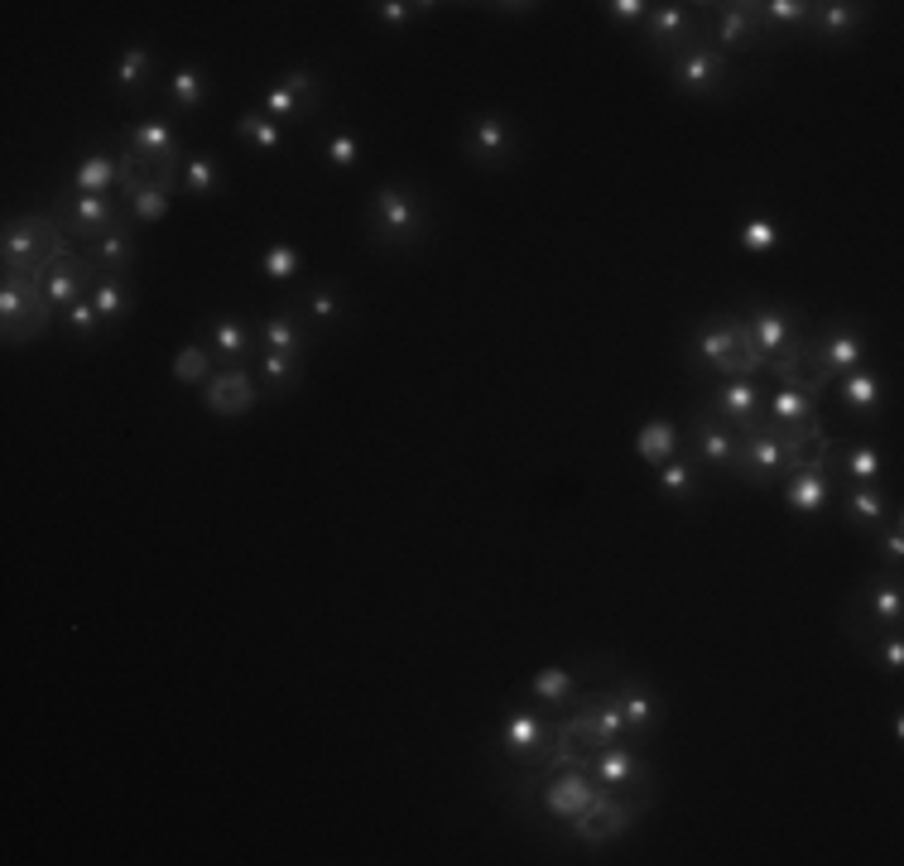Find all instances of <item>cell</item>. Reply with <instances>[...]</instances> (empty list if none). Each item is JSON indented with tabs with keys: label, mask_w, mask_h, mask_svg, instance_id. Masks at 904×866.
Instances as JSON below:
<instances>
[{
	"label": "cell",
	"mask_w": 904,
	"mask_h": 866,
	"mask_svg": "<svg viewBox=\"0 0 904 866\" xmlns=\"http://www.w3.org/2000/svg\"><path fill=\"white\" fill-rule=\"evenodd\" d=\"M693 356L717 376H756L765 366V356L756 352V342H750V328L732 314L703 322L698 338H693Z\"/></svg>",
	"instance_id": "1"
},
{
	"label": "cell",
	"mask_w": 904,
	"mask_h": 866,
	"mask_svg": "<svg viewBox=\"0 0 904 866\" xmlns=\"http://www.w3.org/2000/svg\"><path fill=\"white\" fill-rule=\"evenodd\" d=\"M798 458H804V448H798L794 438H784V434L756 424V429L736 434L732 472H741L746 481H784V472H790Z\"/></svg>",
	"instance_id": "2"
},
{
	"label": "cell",
	"mask_w": 904,
	"mask_h": 866,
	"mask_svg": "<svg viewBox=\"0 0 904 866\" xmlns=\"http://www.w3.org/2000/svg\"><path fill=\"white\" fill-rule=\"evenodd\" d=\"M828 501H832V481H828V443H818L814 453H804L790 472H784V505H790L794 515L814 520V515L828 511Z\"/></svg>",
	"instance_id": "3"
},
{
	"label": "cell",
	"mask_w": 904,
	"mask_h": 866,
	"mask_svg": "<svg viewBox=\"0 0 904 866\" xmlns=\"http://www.w3.org/2000/svg\"><path fill=\"white\" fill-rule=\"evenodd\" d=\"M631 732L625 727V712H621V703H616V693H607V698H593V703H583V708L567 718L559 732V742H577V746H587V751H597V746H611V742H621V736Z\"/></svg>",
	"instance_id": "4"
},
{
	"label": "cell",
	"mask_w": 904,
	"mask_h": 866,
	"mask_svg": "<svg viewBox=\"0 0 904 866\" xmlns=\"http://www.w3.org/2000/svg\"><path fill=\"white\" fill-rule=\"evenodd\" d=\"M370 222L380 227L386 241L410 246V241L424 236V207L410 188H400V183H380V188L370 193Z\"/></svg>",
	"instance_id": "5"
},
{
	"label": "cell",
	"mask_w": 904,
	"mask_h": 866,
	"mask_svg": "<svg viewBox=\"0 0 904 866\" xmlns=\"http://www.w3.org/2000/svg\"><path fill=\"white\" fill-rule=\"evenodd\" d=\"M669 83L679 92H688V97H707V92H717L726 83V53L703 39L688 44L683 53L669 58Z\"/></svg>",
	"instance_id": "6"
},
{
	"label": "cell",
	"mask_w": 904,
	"mask_h": 866,
	"mask_svg": "<svg viewBox=\"0 0 904 866\" xmlns=\"http://www.w3.org/2000/svg\"><path fill=\"white\" fill-rule=\"evenodd\" d=\"M760 410H765V390L756 376H722L712 390V414L726 424L732 434H746L760 424Z\"/></svg>",
	"instance_id": "7"
},
{
	"label": "cell",
	"mask_w": 904,
	"mask_h": 866,
	"mask_svg": "<svg viewBox=\"0 0 904 866\" xmlns=\"http://www.w3.org/2000/svg\"><path fill=\"white\" fill-rule=\"evenodd\" d=\"M593 800H597V780L587 776V766H577V760H567L563 776H553L549 790H543V808H549L553 818H563V824H573Z\"/></svg>",
	"instance_id": "8"
},
{
	"label": "cell",
	"mask_w": 904,
	"mask_h": 866,
	"mask_svg": "<svg viewBox=\"0 0 904 866\" xmlns=\"http://www.w3.org/2000/svg\"><path fill=\"white\" fill-rule=\"evenodd\" d=\"M255 400H260V390H255V380L251 371H241V366H222L212 380H207V395L203 404L212 414H222V419H231V414H246L255 410Z\"/></svg>",
	"instance_id": "9"
},
{
	"label": "cell",
	"mask_w": 904,
	"mask_h": 866,
	"mask_svg": "<svg viewBox=\"0 0 904 866\" xmlns=\"http://www.w3.org/2000/svg\"><path fill=\"white\" fill-rule=\"evenodd\" d=\"M631 814H635L631 804H621V800H611V794L597 790V800L587 804L567 828H573V833L583 838V842H611L616 833H625V828H631Z\"/></svg>",
	"instance_id": "10"
},
{
	"label": "cell",
	"mask_w": 904,
	"mask_h": 866,
	"mask_svg": "<svg viewBox=\"0 0 904 866\" xmlns=\"http://www.w3.org/2000/svg\"><path fill=\"white\" fill-rule=\"evenodd\" d=\"M645 29H650L655 49L659 53H683L688 44H698V20L688 15V5H650V15H645Z\"/></svg>",
	"instance_id": "11"
},
{
	"label": "cell",
	"mask_w": 904,
	"mask_h": 866,
	"mask_svg": "<svg viewBox=\"0 0 904 866\" xmlns=\"http://www.w3.org/2000/svg\"><path fill=\"white\" fill-rule=\"evenodd\" d=\"M808 356H814V366H818L822 380H828V376H847V371H856V366L866 362V338L856 328H832Z\"/></svg>",
	"instance_id": "12"
},
{
	"label": "cell",
	"mask_w": 904,
	"mask_h": 866,
	"mask_svg": "<svg viewBox=\"0 0 904 866\" xmlns=\"http://www.w3.org/2000/svg\"><path fill=\"white\" fill-rule=\"evenodd\" d=\"M91 280V260L87 256H73V251H63L49 270H44V294H49V304L63 314L68 304H77L83 298V289Z\"/></svg>",
	"instance_id": "13"
},
{
	"label": "cell",
	"mask_w": 904,
	"mask_h": 866,
	"mask_svg": "<svg viewBox=\"0 0 904 866\" xmlns=\"http://www.w3.org/2000/svg\"><path fill=\"white\" fill-rule=\"evenodd\" d=\"M63 212H68V222H73L77 236H91V241H97L101 231L121 227V207H115L107 193H68Z\"/></svg>",
	"instance_id": "14"
},
{
	"label": "cell",
	"mask_w": 904,
	"mask_h": 866,
	"mask_svg": "<svg viewBox=\"0 0 904 866\" xmlns=\"http://www.w3.org/2000/svg\"><path fill=\"white\" fill-rule=\"evenodd\" d=\"M746 328H750V342H756V352L765 356V366L794 346V322H790V314H784V308H756V314L746 318Z\"/></svg>",
	"instance_id": "15"
},
{
	"label": "cell",
	"mask_w": 904,
	"mask_h": 866,
	"mask_svg": "<svg viewBox=\"0 0 904 866\" xmlns=\"http://www.w3.org/2000/svg\"><path fill=\"white\" fill-rule=\"evenodd\" d=\"M583 766H587V776H593L601 790H625V784L640 780V760H635L621 742L597 746V751H593V760H583Z\"/></svg>",
	"instance_id": "16"
},
{
	"label": "cell",
	"mask_w": 904,
	"mask_h": 866,
	"mask_svg": "<svg viewBox=\"0 0 904 866\" xmlns=\"http://www.w3.org/2000/svg\"><path fill=\"white\" fill-rule=\"evenodd\" d=\"M838 404L852 414H880V404H885V380H880V371L856 366V371L838 376Z\"/></svg>",
	"instance_id": "17"
},
{
	"label": "cell",
	"mask_w": 904,
	"mask_h": 866,
	"mask_svg": "<svg viewBox=\"0 0 904 866\" xmlns=\"http://www.w3.org/2000/svg\"><path fill=\"white\" fill-rule=\"evenodd\" d=\"M693 438H698V453L707 467H726L732 472V458H736V434L726 429L722 419H717L712 410H703L698 419H693Z\"/></svg>",
	"instance_id": "18"
},
{
	"label": "cell",
	"mask_w": 904,
	"mask_h": 866,
	"mask_svg": "<svg viewBox=\"0 0 904 866\" xmlns=\"http://www.w3.org/2000/svg\"><path fill=\"white\" fill-rule=\"evenodd\" d=\"M760 15H756V5H722V15H717V44L712 49H750V44L760 39Z\"/></svg>",
	"instance_id": "19"
},
{
	"label": "cell",
	"mask_w": 904,
	"mask_h": 866,
	"mask_svg": "<svg viewBox=\"0 0 904 866\" xmlns=\"http://www.w3.org/2000/svg\"><path fill=\"white\" fill-rule=\"evenodd\" d=\"M674 453H679V424L674 419H645L640 434H635V458H640L645 467H664Z\"/></svg>",
	"instance_id": "20"
},
{
	"label": "cell",
	"mask_w": 904,
	"mask_h": 866,
	"mask_svg": "<svg viewBox=\"0 0 904 866\" xmlns=\"http://www.w3.org/2000/svg\"><path fill=\"white\" fill-rule=\"evenodd\" d=\"M549 727H543L539 718H529V712H515V718L505 722V732H501V746L510 751V756H520V760H535V756H543L549 751Z\"/></svg>",
	"instance_id": "21"
},
{
	"label": "cell",
	"mask_w": 904,
	"mask_h": 866,
	"mask_svg": "<svg viewBox=\"0 0 904 866\" xmlns=\"http://www.w3.org/2000/svg\"><path fill=\"white\" fill-rule=\"evenodd\" d=\"M505 155H510V121L505 115H477L472 121V159L505 164Z\"/></svg>",
	"instance_id": "22"
},
{
	"label": "cell",
	"mask_w": 904,
	"mask_h": 866,
	"mask_svg": "<svg viewBox=\"0 0 904 866\" xmlns=\"http://www.w3.org/2000/svg\"><path fill=\"white\" fill-rule=\"evenodd\" d=\"M111 188H121V159L87 155L83 164L73 169V193H107L111 198Z\"/></svg>",
	"instance_id": "23"
},
{
	"label": "cell",
	"mask_w": 904,
	"mask_h": 866,
	"mask_svg": "<svg viewBox=\"0 0 904 866\" xmlns=\"http://www.w3.org/2000/svg\"><path fill=\"white\" fill-rule=\"evenodd\" d=\"M866 611L880 631H895L904 617V593H900V577H876L871 593H866Z\"/></svg>",
	"instance_id": "24"
},
{
	"label": "cell",
	"mask_w": 904,
	"mask_h": 866,
	"mask_svg": "<svg viewBox=\"0 0 904 866\" xmlns=\"http://www.w3.org/2000/svg\"><path fill=\"white\" fill-rule=\"evenodd\" d=\"M131 149L145 159H159V164H169L173 159V125L169 121H141L131 125Z\"/></svg>",
	"instance_id": "25"
},
{
	"label": "cell",
	"mask_w": 904,
	"mask_h": 866,
	"mask_svg": "<svg viewBox=\"0 0 904 866\" xmlns=\"http://www.w3.org/2000/svg\"><path fill=\"white\" fill-rule=\"evenodd\" d=\"M207 346H212V356L222 366H241V356L251 352V332L241 328L236 318H217L212 322V338H207Z\"/></svg>",
	"instance_id": "26"
},
{
	"label": "cell",
	"mask_w": 904,
	"mask_h": 866,
	"mask_svg": "<svg viewBox=\"0 0 904 866\" xmlns=\"http://www.w3.org/2000/svg\"><path fill=\"white\" fill-rule=\"evenodd\" d=\"M577 693V679L567 674V669H559V664H549V669H539L535 679H529V698L535 703H549V708H563L567 698Z\"/></svg>",
	"instance_id": "27"
},
{
	"label": "cell",
	"mask_w": 904,
	"mask_h": 866,
	"mask_svg": "<svg viewBox=\"0 0 904 866\" xmlns=\"http://www.w3.org/2000/svg\"><path fill=\"white\" fill-rule=\"evenodd\" d=\"M125 198H131V207H125V212H131V222H159V217L169 212V203H173V188H164V183L149 179L135 193H125Z\"/></svg>",
	"instance_id": "28"
},
{
	"label": "cell",
	"mask_w": 904,
	"mask_h": 866,
	"mask_svg": "<svg viewBox=\"0 0 904 866\" xmlns=\"http://www.w3.org/2000/svg\"><path fill=\"white\" fill-rule=\"evenodd\" d=\"M838 472H847L856 487H876L880 472H885V458H880L876 443H862V448H852V453L838 458Z\"/></svg>",
	"instance_id": "29"
},
{
	"label": "cell",
	"mask_w": 904,
	"mask_h": 866,
	"mask_svg": "<svg viewBox=\"0 0 904 866\" xmlns=\"http://www.w3.org/2000/svg\"><path fill=\"white\" fill-rule=\"evenodd\" d=\"M87 260H91V265H107L111 275L121 270V265L131 260V231H125V222H121V227H111V231H101V236L87 246Z\"/></svg>",
	"instance_id": "30"
},
{
	"label": "cell",
	"mask_w": 904,
	"mask_h": 866,
	"mask_svg": "<svg viewBox=\"0 0 904 866\" xmlns=\"http://www.w3.org/2000/svg\"><path fill=\"white\" fill-rule=\"evenodd\" d=\"M842 511H847L856 525H880V520H890V505L876 487H847L842 491Z\"/></svg>",
	"instance_id": "31"
},
{
	"label": "cell",
	"mask_w": 904,
	"mask_h": 866,
	"mask_svg": "<svg viewBox=\"0 0 904 866\" xmlns=\"http://www.w3.org/2000/svg\"><path fill=\"white\" fill-rule=\"evenodd\" d=\"M87 298H91V308H97L101 322H121L125 314H131V294H125V284L115 280V275H101Z\"/></svg>",
	"instance_id": "32"
},
{
	"label": "cell",
	"mask_w": 904,
	"mask_h": 866,
	"mask_svg": "<svg viewBox=\"0 0 904 866\" xmlns=\"http://www.w3.org/2000/svg\"><path fill=\"white\" fill-rule=\"evenodd\" d=\"M304 328H298L289 314H274V318H265V328H260V352H304Z\"/></svg>",
	"instance_id": "33"
},
{
	"label": "cell",
	"mask_w": 904,
	"mask_h": 866,
	"mask_svg": "<svg viewBox=\"0 0 904 866\" xmlns=\"http://www.w3.org/2000/svg\"><path fill=\"white\" fill-rule=\"evenodd\" d=\"M255 265H260V275H265V280L289 284L298 270H304V256H298V251L289 246V241H270V246H265V256L255 260Z\"/></svg>",
	"instance_id": "34"
},
{
	"label": "cell",
	"mask_w": 904,
	"mask_h": 866,
	"mask_svg": "<svg viewBox=\"0 0 904 866\" xmlns=\"http://www.w3.org/2000/svg\"><path fill=\"white\" fill-rule=\"evenodd\" d=\"M183 188L193 193V198H212L217 188H222V169H217L212 155H188L183 159Z\"/></svg>",
	"instance_id": "35"
},
{
	"label": "cell",
	"mask_w": 904,
	"mask_h": 866,
	"mask_svg": "<svg viewBox=\"0 0 904 866\" xmlns=\"http://www.w3.org/2000/svg\"><path fill=\"white\" fill-rule=\"evenodd\" d=\"M212 346H198V342H188L179 356H173V380H183V386H207V371H212Z\"/></svg>",
	"instance_id": "36"
},
{
	"label": "cell",
	"mask_w": 904,
	"mask_h": 866,
	"mask_svg": "<svg viewBox=\"0 0 904 866\" xmlns=\"http://www.w3.org/2000/svg\"><path fill=\"white\" fill-rule=\"evenodd\" d=\"M169 101H173L179 111L203 107V101H207V77H203V68H179V73L169 77Z\"/></svg>",
	"instance_id": "37"
},
{
	"label": "cell",
	"mask_w": 904,
	"mask_h": 866,
	"mask_svg": "<svg viewBox=\"0 0 904 866\" xmlns=\"http://www.w3.org/2000/svg\"><path fill=\"white\" fill-rule=\"evenodd\" d=\"M736 241H741V251H746V256H770L774 246H780V227L770 222V217H746V222H741V231H736Z\"/></svg>",
	"instance_id": "38"
},
{
	"label": "cell",
	"mask_w": 904,
	"mask_h": 866,
	"mask_svg": "<svg viewBox=\"0 0 904 866\" xmlns=\"http://www.w3.org/2000/svg\"><path fill=\"white\" fill-rule=\"evenodd\" d=\"M236 135H241L246 145H255V149H280V135H284V131H280V121H270L265 111H246V115L236 121Z\"/></svg>",
	"instance_id": "39"
},
{
	"label": "cell",
	"mask_w": 904,
	"mask_h": 866,
	"mask_svg": "<svg viewBox=\"0 0 904 866\" xmlns=\"http://www.w3.org/2000/svg\"><path fill=\"white\" fill-rule=\"evenodd\" d=\"M616 703L625 712V727H655L659 722V703L650 688H625V693H616Z\"/></svg>",
	"instance_id": "40"
},
{
	"label": "cell",
	"mask_w": 904,
	"mask_h": 866,
	"mask_svg": "<svg viewBox=\"0 0 904 866\" xmlns=\"http://www.w3.org/2000/svg\"><path fill=\"white\" fill-rule=\"evenodd\" d=\"M149 68H155V58H149V49H145V44H131V49L121 53V63H115V87H121V92L141 87L145 77H149Z\"/></svg>",
	"instance_id": "41"
},
{
	"label": "cell",
	"mask_w": 904,
	"mask_h": 866,
	"mask_svg": "<svg viewBox=\"0 0 904 866\" xmlns=\"http://www.w3.org/2000/svg\"><path fill=\"white\" fill-rule=\"evenodd\" d=\"M808 20H818V29L822 34H847L862 25V5H847V0H832V5H814V15Z\"/></svg>",
	"instance_id": "42"
},
{
	"label": "cell",
	"mask_w": 904,
	"mask_h": 866,
	"mask_svg": "<svg viewBox=\"0 0 904 866\" xmlns=\"http://www.w3.org/2000/svg\"><path fill=\"white\" fill-rule=\"evenodd\" d=\"M260 376L270 390H289L298 380V356L294 352H260Z\"/></svg>",
	"instance_id": "43"
},
{
	"label": "cell",
	"mask_w": 904,
	"mask_h": 866,
	"mask_svg": "<svg viewBox=\"0 0 904 866\" xmlns=\"http://www.w3.org/2000/svg\"><path fill=\"white\" fill-rule=\"evenodd\" d=\"M760 25H808V15H814V5H804V0H765L756 5Z\"/></svg>",
	"instance_id": "44"
},
{
	"label": "cell",
	"mask_w": 904,
	"mask_h": 866,
	"mask_svg": "<svg viewBox=\"0 0 904 866\" xmlns=\"http://www.w3.org/2000/svg\"><path fill=\"white\" fill-rule=\"evenodd\" d=\"M655 477H659V487H664L669 496H693V491H698V472H693L688 462H679V458H669L664 467H655Z\"/></svg>",
	"instance_id": "45"
},
{
	"label": "cell",
	"mask_w": 904,
	"mask_h": 866,
	"mask_svg": "<svg viewBox=\"0 0 904 866\" xmlns=\"http://www.w3.org/2000/svg\"><path fill=\"white\" fill-rule=\"evenodd\" d=\"M265 115H270V121H289V115H304V107H298V97L294 92H289L284 83H274L270 92H265Z\"/></svg>",
	"instance_id": "46"
},
{
	"label": "cell",
	"mask_w": 904,
	"mask_h": 866,
	"mask_svg": "<svg viewBox=\"0 0 904 866\" xmlns=\"http://www.w3.org/2000/svg\"><path fill=\"white\" fill-rule=\"evenodd\" d=\"M63 314H68L63 322H68V328H73V332H77V338H91V332H97V328H107V322L97 318V308H91V298H77V304H68Z\"/></svg>",
	"instance_id": "47"
},
{
	"label": "cell",
	"mask_w": 904,
	"mask_h": 866,
	"mask_svg": "<svg viewBox=\"0 0 904 866\" xmlns=\"http://www.w3.org/2000/svg\"><path fill=\"white\" fill-rule=\"evenodd\" d=\"M356 159H362V145H356V135H328V164L332 169H356Z\"/></svg>",
	"instance_id": "48"
},
{
	"label": "cell",
	"mask_w": 904,
	"mask_h": 866,
	"mask_svg": "<svg viewBox=\"0 0 904 866\" xmlns=\"http://www.w3.org/2000/svg\"><path fill=\"white\" fill-rule=\"evenodd\" d=\"M601 15H607L611 25H645L650 5H645V0H607V5H601Z\"/></svg>",
	"instance_id": "49"
},
{
	"label": "cell",
	"mask_w": 904,
	"mask_h": 866,
	"mask_svg": "<svg viewBox=\"0 0 904 866\" xmlns=\"http://www.w3.org/2000/svg\"><path fill=\"white\" fill-rule=\"evenodd\" d=\"M370 10H376L380 25H410L414 15H424V10H433V5H410V0H380V5H370Z\"/></svg>",
	"instance_id": "50"
},
{
	"label": "cell",
	"mask_w": 904,
	"mask_h": 866,
	"mask_svg": "<svg viewBox=\"0 0 904 866\" xmlns=\"http://www.w3.org/2000/svg\"><path fill=\"white\" fill-rule=\"evenodd\" d=\"M871 655H876V664L885 669V674H900V669H904V641H900V626H895V631H885V641H880Z\"/></svg>",
	"instance_id": "51"
},
{
	"label": "cell",
	"mask_w": 904,
	"mask_h": 866,
	"mask_svg": "<svg viewBox=\"0 0 904 866\" xmlns=\"http://www.w3.org/2000/svg\"><path fill=\"white\" fill-rule=\"evenodd\" d=\"M308 318L313 322H338L342 318V298L332 294V289H318V294L308 298Z\"/></svg>",
	"instance_id": "52"
},
{
	"label": "cell",
	"mask_w": 904,
	"mask_h": 866,
	"mask_svg": "<svg viewBox=\"0 0 904 866\" xmlns=\"http://www.w3.org/2000/svg\"><path fill=\"white\" fill-rule=\"evenodd\" d=\"M880 553H885L890 569H900V559H904V525H900L895 511H890V529H885V539H880Z\"/></svg>",
	"instance_id": "53"
},
{
	"label": "cell",
	"mask_w": 904,
	"mask_h": 866,
	"mask_svg": "<svg viewBox=\"0 0 904 866\" xmlns=\"http://www.w3.org/2000/svg\"><path fill=\"white\" fill-rule=\"evenodd\" d=\"M280 83H284L289 92H294V97H313V92H318V77H313L308 68H294V73H284Z\"/></svg>",
	"instance_id": "54"
}]
</instances>
